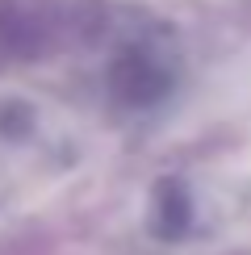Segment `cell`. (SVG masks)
Returning <instances> with one entry per match:
<instances>
[{"mask_svg": "<svg viewBox=\"0 0 251 255\" xmlns=\"http://www.w3.org/2000/svg\"><path fill=\"white\" fill-rule=\"evenodd\" d=\"M188 209H193L188 205V188L180 180L163 176L151 193V230L159 239H180L188 230Z\"/></svg>", "mask_w": 251, "mask_h": 255, "instance_id": "cell-2", "label": "cell"}, {"mask_svg": "<svg viewBox=\"0 0 251 255\" xmlns=\"http://www.w3.org/2000/svg\"><path fill=\"white\" fill-rule=\"evenodd\" d=\"M176 84L172 55L155 38H126L105 67V88L122 109H151Z\"/></svg>", "mask_w": 251, "mask_h": 255, "instance_id": "cell-1", "label": "cell"}]
</instances>
